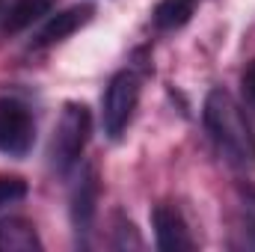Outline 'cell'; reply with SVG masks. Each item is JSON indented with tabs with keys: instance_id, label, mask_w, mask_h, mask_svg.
Returning a JSON list of instances; mask_svg holds the SVG:
<instances>
[{
	"instance_id": "cell-13",
	"label": "cell",
	"mask_w": 255,
	"mask_h": 252,
	"mask_svg": "<svg viewBox=\"0 0 255 252\" xmlns=\"http://www.w3.org/2000/svg\"><path fill=\"white\" fill-rule=\"evenodd\" d=\"M247 193H250V196H255V187H247Z\"/></svg>"
},
{
	"instance_id": "cell-7",
	"label": "cell",
	"mask_w": 255,
	"mask_h": 252,
	"mask_svg": "<svg viewBox=\"0 0 255 252\" xmlns=\"http://www.w3.org/2000/svg\"><path fill=\"white\" fill-rule=\"evenodd\" d=\"M92 15H95V6H92V3H77V6H68L63 12L51 15L48 24L42 27V33L36 36V48H48V45H57V42L68 39V36H71L74 30H80Z\"/></svg>"
},
{
	"instance_id": "cell-10",
	"label": "cell",
	"mask_w": 255,
	"mask_h": 252,
	"mask_svg": "<svg viewBox=\"0 0 255 252\" xmlns=\"http://www.w3.org/2000/svg\"><path fill=\"white\" fill-rule=\"evenodd\" d=\"M196 3L199 0H160L154 6V24L160 30H178L184 27L196 12Z\"/></svg>"
},
{
	"instance_id": "cell-6",
	"label": "cell",
	"mask_w": 255,
	"mask_h": 252,
	"mask_svg": "<svg viewBox=\"0 0 255 252\" xmlns=\"http://www.w3.org/2000/svg\"><path fill=\"white\" fill-rule=\"evenodd\" d=\"M151 226H154V238H157V250L163 252H181L193 250L190 229L184 223V217L178 214V208L172 205H154L151 211Z\"/></svg>"
},
{
	"instance_id": "cell-5",
	"label": "cell",
	"mask_w": 255,
	"mask_h": 252,
	"mask_svg": "<svg viewBox=\"0 0 255 252\" xmlns=\"http://www.w3.org/2000/svg\"><path fill=\"white\" fill-rule=\"evenodd\" d=\"M98 193H101V181H98V169L95 166H86L80 172V181L71 190V205H68V214H71V226H74V235L86 241L92 223H95V211H98Z\"/></svg>"
},
{
	"instance_id": "cell-4",
	"label": "cell",
	"mask_w": 255,
	"mask_h": 252,
	"mask_svg": "<svg viewBox=\"0 0 255 252\" xmlns=\"http://www.w3.org/2000/svg\"><path fill=\"white\" fill-rule=\"evenodd\" d=\"M36 142V122L18 98H0V151L24 157Z\"/></svg>"
},
{
	"instance_id": "cell-9",
	"label": "cell",
	"mask_w": 255,
	"mask_h": 252,
	"mask_svg": "<svg viewBox=\"0 0 255 252\" xmlns=\"http://www.w3.org/2000/svg\"><path fill=\"white\" fill-rule=\"evenodd\" d=\"M54 6V0H15L3 18V30L6 33H21L27 27H33L42 15H48Z\"/></svg>"
},
{
	"instance_id": "cell-11",
	"label": "cell",
	"mask_w": 255,
	"mask_h": 252,
	"mask_svg": "<svg viewBox=\"0 0 255 252\" xmlns=\"http://www.w3.org/2000/svg\"><path fill=\"white\" fill-rule=\"evenodd\" d=\"M27 181L21 175H9V172H0V208L6 205H15L27 196Z\"/></svg>"
},
{
	"instance_id": "cell-8",
	"label": "cell",
	"mask_w": 255,
	"mask_h": 252,
	"mask_svg": "<svg viewBox=\"0 0 255 252\" xmlns=\"http://www.w3.org/2000/svg\"><path fill=\"white\" fill-rule=\"evenodd\" d=\"M42 241L30 220L9 217L0 223V252H39Z\"/></svg>"
},
{
	"instance_id": "cell-1",
	"label": "cell",
	"mask_w": 255,
	"mask_h": 252,
	"mask_svg": "<svg viewBox=\"0 0 255 252\" xmlns=\"http://www.w3.org/2000/svg\"><path fill=\"white\" fill-rule=\"evenodd\" d=\"M202 119L211 133V139L217 142V148L241 169H255V133L241 104L232 98V92L226 89H211L202 107Z\"/></svg>"
},
{
	"instance_id": "cell-12",
	"label": "cell",
	"mask_w": 255,
	"mask_h": 252,
	"mask_svg": "<svg viewBox=\"0 0 255 252\" xmlns=\"http://www.w3.org/2000/svg\"><path fill=\"white\" fill-rule=\"evenodd\" d=\"M241 86H244V95H247V101L255 107V60L247 68H244V74H241Z\"/></svg>"
},
{
	"instance_id": "cell-3",
	"label": "cell",
	"mask_w": 255,
	"mask_h": 252,
	"mask_svg": "<svg viewBox=\"0 0 255 252\" xmlns=\"http://www.w3.org/2000/svg\"><path fill=\"white\" fill-rule=\"evenodd\" d=\"M139 104V77L125 68L116 71L101 95V125L110 139H119L128 122L133 119V110Z\"/></svg>"
},
{
	"instance_id": "cell-2",
	"label": "cell",
	"mask_w": 255,
	"mask_h": 252,
	"mask_svg": "<svg viewBox=\"0 0 255 252\" xmlns=\"http://www.w3.org/2000/svg\"><path fill=\"white\" fill-rule=\"evenodd\" d=\"M92 133V113L83 101H65L60 122L54 127V142H51V163L60 175H68L74 163L80 160L86 142Z\"/></svg>"
}]
</instances>
